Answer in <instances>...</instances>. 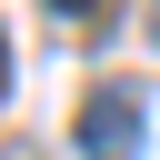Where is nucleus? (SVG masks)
Wrapping results in <instances>:
<instances>
[{"mask_svg": "<svg viewBox=\"0 0 160 160\" xmlns=\"http://www.w3.org/2000/svg\"><path fill=\"white\" fill-rule=\"evenodd\" d=\"M80 160H140V90H90L80 100Z\"/></svg>", "mask_w": 160, "mask_h": 160, "instance_id": "nucleus-1", "label": "nucleus"}, {"mask_svg": "<svg viewBox=\"0 0 160 160\" xmlns=\"http://www.w3.org/2000/svg\"><path fill=\"white\" fill-rule=\"evenodd\" d=\"M0 80H10V60H0Z\"/></svg>", "mask_w": 160, "mask_h": 160, "instance_id": "nucleus-3", "label": "nucleus"}, {"mask_svg": "<svg viewBox=\"0 0 160 160\" xmlns=\"http://www.w3.org/2000/svg\"><path fill=\"white\" fill-rule=\"evenodd\" d=\"M50 10H60V20H90V10H110V0H50Z\"/></svg>", "mask_w": 160, "mask_h": 160, "instance_id": "nucleus-2", "label": "nucleus"}]
</instances>
